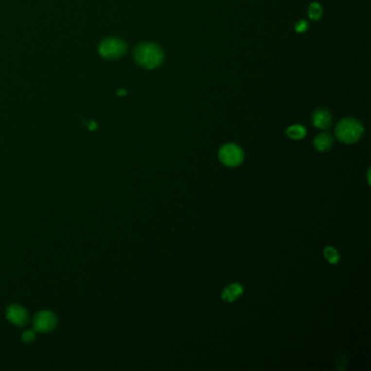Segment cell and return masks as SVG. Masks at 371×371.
<instances>
[{
	"mask_svg": "<svg viewBox=\"0 0 371 371\" xmlns=\"http://www.w3.org/2000/svg\"><path fill=\"white\" fill-rule=\"evenodd\" d=\"M311 120H313L314 125L320 130H327L330 126L332 125V116L327 109L319 108L315 110L313 116H311Z\"/></svg>",
	"mask_w": 371,
	"mask_h": 371,
	"instance_id": "52a82bcc",
	"label": "cell"
},
{
	"mask_svg": "<svg viewBox=\"0 0 371 371\" xmlns=\"http://www.w3.org/2000/svg\"><path fill=\"white\" fill-rule=\"evenodd\" d=\"M307 29H308V23H307L306 21L301 20L296 23L295 31L297 32V33H304V32L307 31Z\"/></svg>",
	"mask_w": 371,
	"mask_h": 371,
	"instance_id": "4fadbf2b",
	"label": "cell"
},
{
	"mask_svg": "<svg viewBox=\"0 0 371 371\" xmlns=\"http://www.w3.org/2000/svg\"><path fill=\"white\" fill-rule=\"evenodd\" d=\"M364 134V126L354 118H345L336 127V139L344 144H354Z\"/></svg>",
	"mask_w": 371,
	"mask_h": 371,
	"instance_id": "7a4b0ae2",
	"label": "cell"
},
{
	"mask_svg": "<svg viewBox=\"0 0 371 371\" xmlns=\"http://www.w3.org/2000/svg\"><path fill=\"white\" fill-rule=\"evenodd\" d=\"M322 16V7L318 2H313L309 6L308 17L311 20L318 21Z\"/></svg>",
	"mask_w": 371,
	"mask_h": 371,
	"instance_id": "7c38bea8",
	"label": "cell"
},
{
	"mask_svg": "<svg viewBox=\"0 0 371 371\" xmlns=\"http://www.w3.org/2000/svg\"><path fill=\"white\" fill-rule=\"evenodd\" d=\"M323 255L331 265H336L341 259V256L338 254V251L332 246H327L323 250Z\"/></svg>",
	"mask_w": 371,
	"mask_h": 371,
	"instance_id": "8fae6325",
	"label": "cell"
},
{
	"mask_svg": "<svg viewBox=\"0 0 371 371\" xmlns=\"http://www.w3.org/2000/svg\"><path fill=\"white\" fill-rule=\"evenodd\" d=\"M243 293H244V287L240 283H232L226 288H223L221 297L223 300L228 301V303H233L243 295Z\"/></svg>",
	"mask_w": 371,
	"mask_h": 371,
	"instance_id": "ba28073f",
	"label": "cell"
},
{
	"mask_svg": "<svg viewBox=\"0 0 371 371\" xmlns=\"http://www.w3.org/2000/svg\"><path fill=\"white\" fill-rule=\"evenodd\" d=\"M7 318L15 326H24L29 320V315L26 310L20 305H11L7 309Z\"/></svg>",
	"mask_w": 371,
	"mask_h": 371,
	"instance_id": "8992f818",
	"label": "cell"
},
{
	"mask_svg": "<svg viewBox=\"0 0 371 371\" xmlns=\"http://www.w3.org/2000/svg\"><path fill=\"white\" fill-rule=\"evenodd\" d=\"M57 326V317L52 311L43 310L35 316L34 329L38 332H50Z\"/></svg>",
	"mask_w": 371,
	"mask_h": 371,
	"instance_id": "5b68a950",
	"label": "cell"
},
{
	"mask_svg": "<svg viewBox=\"0 0 371 371\" xmlns=\"http://www.w3.org/2000/svg\"><path fill=\"white\" fill-rule=\"evenodd\" d=\"M219 159L224 166L234 168L240 166L244 160V153L240 146L235 144H226L219 149Z\"/></svg>",
	"mask_w": 371,
	"mask_h": 371,
	"instance_id": "277c9868",
	"label": "cell"
},
{
	"mask_svg": "<svg viewBox=\"0 0 371 371\" xmlns=\"http://www.w3.org/2000/svg\"><path fill=\"white\" fill-rule=\"evenodd\" d=\"M127 46L119 38H106L99 45V53L108 60H116L126 53Z\"/></svg>",
	"mask_w": 371,
	"mask_h": 371,
	"instance_id": "3957f363",
	"label": "cell"
},
{
	"mask_svg": "<svg viewBox=\"0 0 371 371\" xmlns=\"http://www.w3.org/2000/svg\"><path fill=\"white\" fill-rule=\"evenodd\" d=\"M314 145L318 152H327L333 146V137L329 133H321L316 136Z\"/></svg>",
	"mask_w": 371,
	"mask_h": 371,
	"instance_id": "9c48e42d",
	"label": "cell"
},
{
	"mask_svg": "<svg viewBox=\"0 0 371 371\" xmlns=\"http://www.w3.org/2000/svg\"><path fill=\"white\" fill-rule=\"evenodd\" d=\"M22 338H23V341H24V342L30 343V342H32V341H34L35 334H34L33 331H25L24 333H23Z\"/></svg>",
	"mask_w": 371,
	"mask_h": 371,
	"instance_id": "5bb4252c",
	"label": "cell"
},
{
	"mask_svg": "<svg viewBox=\"0 0 371 371\" xmlns=\"http://www.w3.org/2000/svg\"><path fill=\"white\" fill-rule=\"evenodd\" d=\"M134 60L139 66L153 70L163 63V50L155 43H141L134 50Z\"/></svg>",
	"mask_w": 371,
	"mask_h": 371,
	"instance_id": "6da1fadb",
	"label": "cell"
},
{
	"mask_svg": "<svg viewBox=\"0 0 371 371\" xmlns=\"http://www.w3.org/2000/svg\"><path fill=\"white\" fill-rule=\"evenodd\" d=\"M306 134H307L306 129L303 125H300V124L292 125L286 130L287 137H290V139L292 140H296V141L303 140L306 136Z\"/></svg>",
	"mask_w": 371,
	"mask_h": 371,
	"instance_id": "30bf717a",
	"label": "cell"
}]
</instances>
